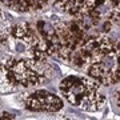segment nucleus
<instances>
[{
  "label": "nucleus",
  "mask_w": 120,
  "mask_h": 120,
  "mask_svg": "<svg viewBox=\"0 0 120 120\" xmlns=\"http://www.w3.org/2000/svg\"><path fill=\"white\" fill-rule=\"evenodd\" d=\"M99 84L94 77L68 76L60 83V91L72 105L96 112L105 105V98L99 94Z\"/></svg>",
  "instance_id": "f257e3e1"
},
{
  "label": "nucleus",
  "mask_w": 120,
  "mask_h": 120,
  "mask_svg": "<svg viewBox=\"0 0 120 120\" xmlns=\"http://www.w3.org/2000/svg\"><path fill=\"white\" fill-rule=\"evenodd\" d=\"M117 101H119V105H120V92H119V95H117Z\"/></svg>",
  "instance_id": "39448f33"
},
{
  "label": "nucleus",
  "mask_w": 120,
  "mask_h": 120,
  "mask_svg": "<svg viewBox=\"0 0 120 120\" xmlns=\"http://www.w3.org/2000/svg\"><path fill=\"white\" fill-rule=\"evenodd\" d=\"M15 116L12 113H8V112H3L1 115H0V119H13Z\"/></svg>",
  "instance_id": "7ed1b4c3"
},
{
  "label": "nucleus",
  "mask_w": 120,
  "mask_h": 120,
  "mask_svg": "<svg viewBox=\"0 0 120 120\" xmlns=\"http://www.w3.org/2000/svg\"><path fill=\"white\" fill-rule=\"evenodd\" d=\"M26 107L35 112H57L63 108V100L48 91H36L27 98Z\"/></svg>",
  "instance_id": "f03ea898"
},
{
  "label": "nucleus",
  "mask_w": 120,
  "mask_h": 120,
  "mask_svg": "<svg viewBox=\"0 0 120 120\" xmlns=\"http://www.w3.org/2000/svg\"><path fill=\"white\" fill-rule=\"evenodd\" d=\"M111 1H112V5L116 9H120V0H111Z\"/></svg>",
  "instance_id": "20e7f679"
}]
</instances>
